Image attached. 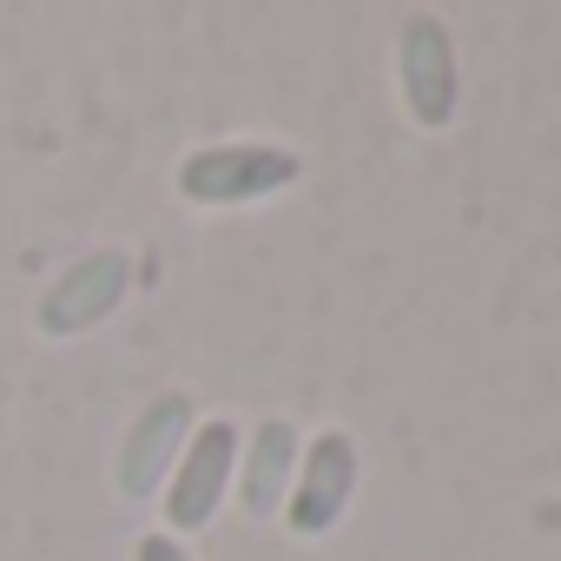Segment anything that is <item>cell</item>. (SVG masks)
Returning a JSON list of instances; mask_svg holds the SVG:
<instances>
[{"instance_id": "cell-5", "label": "cell", "mask_w": 561, "mask_h": 561, "mask_svg": "<svg viewBox=\"0 0 561 561\" xmlns=\"http://www.w3.org/2000/svg\"><path fill=\"white\" fill-rule=\"evenodd\" d=\"M351 495H357V443H351V430H318V436H305V456H298V476H291V495H285L277 522L298 541H318L344 522Z\"/></svg>"}, {"instance_id": "cell-1", "label": "cell", "mask_w": 561, "mask_h": 561, "mask_svg": "<svg viewBox=\"0 0 561 561\" xmlns=\"http://www.w3.org/2000/svg\"><path fill=\"white\" fill-rule=\"evenodd\" d=\"M305 172V159L291 146H271V139H218V146H198L179 159L172 185L185 205H205V211H231V205H264L277 192H291Z\"/></svg>"}, {"instance_id": "cell-8", "label": "cell", "mask_w": 561, "mask_h": 561, "mask_svg": "<svg viewBox=\"0 0 561 561\" xmlns=\"http://www.w3.org/2000/svg\"><path fill=\"white\" fill-rule=\"evenodd\" d=\"M133 561H192V548H185V541H172L165 528H152V535H139V541H133Z\"/></svg>"}, {"instance_id": "cell-6", "label": "cell", "mask_w": 561, "mask_h": 561, "mask_svg": "<svg viewBox=\"0 0 561 561\" xmlns=\"http://www.w3.org/2000/svg\"><path fill=\"white\" fill-rule=\"evenodd\" d=\"M192 430H198V403L185 390H159L119 436V462H113L119 495L126 502H159V489H165V476H172Z\"/></svg>"}, {"instance_id": "cell-7", "label": "cell", "mask_w": 561, "mask_h": 561, "mask_svg": "<svg viewBox=\"0 0 561 561\" xmlns=\"http://www.w3.org/2000/svg\"><path fill=\"white\" fill-rule=\"evenodd\" d=\"M298 456H305V436L291 416H264L244 443H238V508L251 522H271V515H285V495H291V476H298Z\"/></svg>"}, {"instance_id": "cell-3", "label": "cell", "mask_w": 561, "mask_h": 561, "mask_svg": "<svg viewBox=\"0 0 561 561\" xmlns=\"http://www.w3.org/2000/svg\"><path fill=\"white\" fill-rule=\"evenodd\" d=\"M133 298V251L126 244H100V251H80L54 285L41 291V311L34 324L47 337H87L100 331L119 305Z\"/></svg>"}, {"instance_id": "cell-2", "label": "cell", "mask_w": 561, "mask_h": 561, "mask_svg": "<svg viewBox=\"0 0 561 561\" xmlns=\"http://www.w3.org/2000/svg\"><path fill=\"white\" fill-rule=\"evenodd\" d=\"M238 423L231 416H198V430L185 436L165 489H159V515H165V535L185 541L198 528H211V515L225 508L231 495V476H238Z\"/></svg>"}, {"instance_id": "cell-4", "label": "cell", "mask_w": 561, "mask_h": 561, "mask_svg": "<svg viewBox=\"0 0 561 561\" xmlns=\"http://www.w3.org/2000/svg\"><path fill=\"white\" fill-rule=\"evenodd\" d=\"M397 100L410 113V126L443 133L462 106V80H456V41L443 27V14H403L397 27Z\"/></svg>"}]
</instances>
